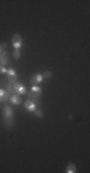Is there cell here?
I'll return each instance as SVG.
<instances>
[{
  "label": "cell",
  "instance_id": "cell-1",
  "mask_svg": "<svg viewBox=\"0 0 90 173\" xmlns=\"http://www.w3.org/2000/svg\"><path fill=\"white\" fill-rule=\"evenodd\" d=\"M12 43L13 46L15 47V49H19L22 46V39L20 37V35L18 34H15L13 36L12 39Z\"/></svg>",
  "mask_w": 90,
  "mask_h": 173
},
{
  "label": "cell",
  "instance_id": "cell-2",
  "mask_svg": "<svg viewBox=\"0 0 90 173\" xmlns=\"http://www.w3.org/2000/svg\"><path fill=\"white\" fill-rule=\"evenodd\" d=\"M13 89L17 94H21V95H26L27 93V89L24 85H22L20 83H15L13 84Z\"/></svg>",
  "mask_w": 90,
  "mask_h": 173
},
{
  "label": "cell",
  "instance_id": "cell-3",
  "mask_svg": "<svg viewBox=\"0 0 90 173\" xmlns=\"http://www.w3.org/2000/svg\"><path fill=\"white\" fill-rule=\"evenodd\" d=\"M28 95H29V97H31V98H38V97L40 96V95H41V89H40L39 86H34L33 88L31 89Z\"/></svg>",
  "mask_w": 90,
  "mask_h": 173
},
{
  "label": "cell",
  "instance_id": "cell-4",
  "mask_svg": "<svg viewBox=\"0 0 90 173\" xmlns=\"http://www.w3.org/2000/svg\"><path fill=\"white\" fill-rule=\"evenodd\" d=\"M7 78L11 84H15L17 81V75L15 73V71L10 68V69H7Z\"/></svg>",
  "mask_w": 90,
  "mask_h": 173
},
{
  "label": "cell",
  "instance_id": "cell-5",
  "mask_svg": "<svg viewBox=\"0 0 90 173\" xmlns=\"http://www.w3.org/2000/svg\"><path fill=\"white\" fill-rule=\"evenodd\" d=\"M24 107L28 112L34 113L37 110V107H35V104L32 101V99H27L24 102Z\"/></svg>",
  "mask_w": 90,
  "mask_h": 173
},
{
  "label": "cell",
  "instance_id": "cell-6",
  "mask_svg": "<svg viewBox=\"0 0 90 173\" xmlns=\"http://www.w3.org/2000/svg\"><path fill=\"white\" fill-rule=\"evenodd\" d=\"M3 116H4V119H13V110L11 107L6 106L3 110Z\"/></svg>",
  "mask_w": 90,
  "mask_h": 173
},
{
  "label": "cell",
  "instance_id": "cell-7",
  "mask_svg": "<svg viewBox=\"0 0 90 173\" xmlns=\"http://www.w3.org/2000/svg\"><path fill=\"white\" fill-rule=\"evenodd\" d=\"M43 80V76L41 74H35L30 80V84L33 86H38L39 83H41Z\"/></svg>",
  "mask_w": 90,
  "mask_h": 173
},
{
  "label": "cell",
  "instance_id": "cell-8",
  "mask_svg": "<svg viewBox=\"0 0 90 173\" xmlns=\"http://www.w3.org/2000/svg\"><path fill=\"white\" fill-rule=\"evenodd\" d=\"M8 63H10V59L7 56V52L3 51V53L0 55V65L3 66V65H8Z\"/></svg>",
  "mask_w": 90,
  "mask_h": 173
},
{
  "label": "cell",
  "instance_id": "cell-9",
  "mask_svg": "<svg viewBox=\"0 0 90 173\" xmlns=\"http://www.w3.org/2000/svg\"><path fill=\"white\" fill-rule=\"evenodd\" d=\"M10 101L15 104V105H20L21 102H22V99L20 95H17V94H13L10 97Z\"/></svg>",
  "mask_w": 90,
  "mask_h": 173
},
{
  "label": "cell",
  "instance_id": "cell-10",
  "mask_svg": "<svg viewBox=\"0 0 90 173\" xmlns=\"http://www.w3.org/2000/svg\"><path fill=\"white\" fill-rule=\"evenodd\" d=\"M10 98V93L9 92H5L4 89H0V101H7V100Z\"/></svg>",
  "mask_w": 90,
  "mask_h": 173
},
{
  "label": "cell",
  "instance_id": "cell-11",
  "mask_svg": "<svg viewBox=\"0 0 90 173\" xmlns=\"http://www.w3.org/2000/svg\"><path fill=\"white\" fill-rule=\"evenodd\" d=\"M76 166L74 165V163H69L68 166H67L66 168V173H75L76 172Z\"/></svg>",
  "mask_w": 90,
  "mask_h": 173
},
{
  "label": "cell",
  "instance_id": "cell-12",
  "mask_svg": "<svg viewBox=\"0 0 90 173\" xmlns=\"http://www.w3.org/2000/svg\"><path fill=\"white\" fill-rule=\"evenodd\" d=\"M20 51H19V49H15V51H13V60H15V61H18L19 59H20Z\"/></svg>",
  "mask_w": 90,
  "mask_h": 173
},
{
  "label": "cell",
  "instance_id": "cell-13",
  "mask_svg": "<svg viewBox=\"0 0 90 173\" xmlns=\"http://www.w3.org/2000/svg\"><path fill=\"white\" fill-rule=\"evenodd\" d=\"M34 113H35V116L38 117V118H41V117L43 116V113H42V111H41V110H35Z\"/></svg>",
  "mask_w": 90,
  "mask_h": 173
},
{
  "label": "cell",
  "instance_id": "cell-14",
  "mask_svg": "<svg viewBox=\"0 0 90 173\" xmlns=\"http://www.w3.org/2000/svg\"><path fill=\"white\" fill-rule=\"evenodd\" d=\"M42 76H43V78L48 79V78H50V77L52 76V72H51L50 70H47V71H45V72H44Z\"/></svg>",
  "mask_w": 90,
  "mask_h": 173
},
{
  "label": "cell",
  "instance_id": "cell-15",
  "mask_svg": "<svg viewBox=\"0 0 90 173\" xmlns=\"http://www.w3.org/2000/svg\"><path fill=\"white\" fill-rule=\"evenodd\" d=\"M4 73H7V68L4 66L0 65V74H4Z\"/></svg>",
  "mask_w": 90,
  "mask_h": 173
},
{
  "label": "cell",
  "instance_id": "cell-16",
  "mask_svg": "<svg viewBox=\"0 0 90 173\" xmlns=\"http://www.w3.org/2000/svg\"><path fill=\"white\" fill-rule=\"evenodd\" d=\"M7 46H8V43H2L1 45H0V48L4 49V48H6Z\"/></svg>",
  "mask_w": 90,
  "mask_h": 173
},
{
  "label": "cell",
  "instance_id": "cell-17",
  "mask_svg": "<svg viewBox=\"0 0 90 173\" xmlns=\"http://www.w3.org/2000/svg\"><path fill=\"white\" fill-rule=\"evenodd\" d=\"M1 51H2V49H1V48H0V53H1Z\"/></svg>",
  "mask_w": 90,
  "mask_h": 173
}]
</instances>
